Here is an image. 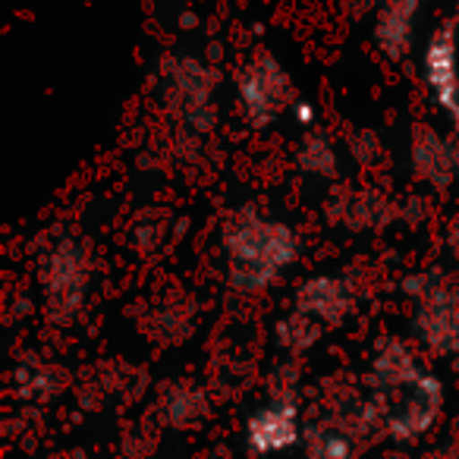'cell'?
I'll list each match as a JSON object with an SVG mask.
<instances>
[{
    "instance_id": "cell-1",
    "label": "cell",
    "mask_w": 459,
    "mask_h": 459,
    "mask_svg": "<svg viewBox=\"0 0 459 459\" xmlns=\"http://www.w3.org/2000/svg\"><path fill=\"white\" fill-rule=\"evenodd\" d=\"M227 281L239 293H262L299 258V237L287 221L243 211L223 227Z\"/></svg>"
},
{
    "instance_id": "cell-2",
    "label": "cell",
    "mask_w": 459,
    "mask_h": 459,
    "mask_svg": "<svg viewBox=\"0 0 459 459\" xmlns=\"http://www.w3.org/2000/svg\"><path fill=\"white\" fill-rule=\"evenodd\" d=\"M217 85L221 73L214 64L192 54H170L160 60L158 89L160 101L173 120L183 123L189 133L208 135L217 126Z\"/></svg>"
},
{
    "instance_id": "cell-3",
    "label": "cell",
    "mask_w": 459,
    "mask_h": 459,
    "mask_svg": "<svg viewBox=\"0 0 459 459\" xmlns=\"http://www.w3.org/2000/svg\"><path fill=\"white\" fill-rule=\"evenodd\" d=\"M39 287L45 315L54 325H73L91 287V255L82 239L57 237L39 264Z\"/></svg>"
},
{
    "instance_id": "cell-4",
    "label": "cell",
    "mask_w": 459,
    "mask_h": 459,
    "mask_svg": "<svg viewBox=\"0 0 459 459\" xmlns=\"http://www.w3.org/2000/svg\"><path fill=\"white\" fill-rule=\"evenodd\" d=\"M381 406V434L394 444H415L437 425L444 412V384L434 371H425L412 387L396 394H371Z\"/></svg>"
},
{
    "instance_id": "cell-5",
    "label": "cell",
    "mask_w": 459,
    "mask_h": 459,
    "mask_svg": "<svg viewBox=\"0 0 459 459\" xmlns=\"http://www.w3.org/2000/svg\"><path fill=\"white\" fill-rule=\"evenodd\" d=\"M293 82L287 66L271 54H258L237 76V104L252 129H268L293 104Z\"/></svg>"
},
{
    "instance_id": "cell-6",
    "label": "cell",
    "mask_w": 459,
    "mask_h": 459,
    "mask_svg": "<svg viewBox=\"0 0 459 459\" xmlns=\"http://www.w3.org/2000/svg\"><path fill=\"white\" fill-rule=\"evenodd\" d=\"M421 82L440 114L459 129V26L444 22L431 32L421 51Z\"/></svg>"
},
{
    "instance_id": "cell-7",
    "label": "cell",
    "mask_w": 459,
    "mask_h": 459,
    "mask_svg": "<svg viewBox=\"0 0 459 459\" xmlns=\"http://www.w3.org/2000/svg\"><path fill=\"white\" fill-rule=\"evenodd\" d=\"M306 440L299 396H268L246 419V450L252 456H277Z\"/></svg>"
},
{
    "instance_id": "cell-8",
    "label": "cell",
    "mask_w": 459,
    "mask_h": 459,
    "mask_svg": "<svg viewBox=\"0 0 459 459\" xmlns=\"http://www.w3.org/2000/svg\"><path fill=\"white\" fill-rule=\"evenodd\" d=\"M412 333L434 356H459V277L444 274L428 299L415 302Z\"/></svg>"
},
{
    "instance_id": "cell-9",
    "label": "cell",
    "mask_w": 459,
    "mask_h": 459,
    "mask_svg": "<svg viewBox=\"0 0 459 459\" xmlns=\"http://www.w3.org/2000/svg\"><path fill=\"white\" fill-rule=\"evenodd\" d=\"M409 164L419 183L428 189H450L459 179V129L437 133L431 126H415L409 142Z\"/></svg>"
},
{
    "instance_id": "cell-10",
    "label": "cell",
    "mask_w": 459,
    "mask_h": 459,
    "mask_svg": "<svg viewBox=\"0 0 459 459\" xmlns=\"http://www.w3.org/2000/svg\"><path fill=\"white\" fill-rule=\"evenodd\" d=\"M325 214L352 233H375V230H387L400 217V204L390 195H384L381 189L365 186V189L333 192Z\"/></svg>"
},
{
    "instance_id": "cell-11",
    "label": "cell",
    "mask_w": 459,
    "mask_h": 459,
    "mask_svg": "<svg viewBox=\"0 0 459 459\" xmlns=\"http://www.w3.org/2000/svg\"><path fill=\"white\" fill-rule=\"evenodd\" d=\"M293 308L325 327H340L356 308V293L340 274H312L296 287Z\"/></svg>"
},
{
    "instance_id": "cell-12",
    "label": "cell",
    "mask_w": 459,
    "mask_h": 459,
    "mask_svg": "<svg viewBox=\"0 0 459 459\" xmlns=\"http://www.w3.org/2000/svg\"><path fill=\"white\" fill-rule=\"evenodd\" d=\"M421 13V0H381L377 4L375 22H371V39L381 48L387 60H403L412 51L415 22Z\"/></svg>"
},
{
    "instance_id": "cell-13",
    "label": "cell",
    "mask_w": 459,
    "mask_h": 459,
    "mask_svg": "<svg viewBox=\"0 0 459 459\" xmlns=\"http://www.w3.org/2000/svg\"><path fill=\"white\" fill-rule=\"evenodd\" d=\"M425 371L428 368L403 340H384L371 356L368 384L375 394H396V390L412 387Z\"/></svg>"
},
{
    "instance_id": "cell-14",
    "label": "cell",
    "mask_w": 459,
    "mask_h": 459,
    "mask_svg": "<svg viewBox=\"0 0 459 459\" xmlns=\"http://www.w3.org/2000/svg\"><path fill=\"white\" fill-rule=\"evenodd\" d=\"M158 412L167 428L186 431V428H195L198 421L208 415V396H204L195 384H183V381L170 384V387L160 394Z\"/></svg>"
},
{
    "instance_id": "cell-15",
    "label": "cell",
    "mask_w": 459,
    "mask_h": 459,
    "mask_svg": "<svg viewBox=\"0 0 459 459\" xmlns=\"http://www.w3.org/2000/svg\"><path fill=\"white\" fill-rule=\"evenodd\" d=\"M296 167L306 177L315 179H337L340 177V152L333 145L331 135L325 133H308L296 148Z\"/></svg>"
},
{
    "instance_id": "cell-16",
    "label": "cell",
    "mask_w": 459,
    "mask_h": 459,
    "mask_svg": "<svg viewBox=\"0 0 459 459\" xmlns=\"http://www.w3.org/2000/svg\"><path fill=\"white\" fill-rule=\"evenodd\" d=\"M321 333H325V325H321V321L308 318V315H302L293 308V312L283 315V318L274 325V343L281 346L283 352H290V356H302V352H308L315 343H318Z\"/></svg>"
},
{
    "instance_id": "cell-17",
    "label": "cell",
    "mask_w": 459,
    "mask_h": 459,
    "mask_svg": "<svg viewBox=\"0 0 459 459\" xmlns=\"http://www.w3.org/2000/svg\"><path fill=\"white\" fill-rule=\"evenodd\" d=\"M306 459H356V440L350 431L315 425L306 431Z\"/></svg>"
},
{
    "instance_id": "cell-18",
    "label": "cell",
    "mask_w": 459,
    "mask_h": 459,
    "mask_svg": "<svg viewBox=\"0 0 459 459\" xmlns=\"http://www.w3.org/2000/svg\"><path fill=\"white\" fill-rule=\"evenodd\" d=\"M13 384L22 400H48L60 387V381H54L51 368H45V365H20L13 375Z\"/></svg>"
},
{
    "instance_id": "cell-19",
    "label": "cell",
    "mask_w": 459,
    "mask_h": 459,
    "mask_svg": "<svg viewBox=\"0 0 459 459\" xmlns=\"http://www.w3.org/2000/svg\"><path fill=\"white\" fill-rule=\"evenodd\" d=\"M152 337L164 340V343H179L192 333V315L183 318V308L179 306H160L154 312V325H152Z\"/></svg>"
},
{
    "instance_id": "cell-20",
    "label": "cell",
    "mask_w": 459,
    "mask_h": 459,
    "mask_svg": "<svg viewBox=\"0 0 459 459\" xmlns=\"http://www.w3.org/2000/svg\"><path fill=\"white\" fill-rule=\"evenodd\" d=\"M346 148H350V158L356 160V164L362 167H371L381 160V135L375 133V129H356V133L346 139Z\"/></svg>"
},
{
    "instance_id": "cell-21",
    "label": "cell",
    "mask_w": 459,
    "mask_h": 459,
    "mask_svg": "<svg viewBox=\"0 0 459 459\" xmlns=\"http://www.w3.org/2000/svg\"><path fill=\"white\" fill-rule=\"evenodd\" d=\"M290 114H293V120L299 123L302 129H312L315 123H318V108H315L312 101H306V98H296V101L290 104Z\"/></svg>"
},
{
    "instance_id": "cell-22",
    "label": "cell",
    "mask_w": 459,
    "mask_h": 459,
    "mask_svg": "<svg viewBox=\"0 0 459 459\" xmlns=\"http://www.w3.org/2000/svg\"><path fill=\"white\" fill-rule=\"evenodd\" d=\"M400 217H403L406 223H412V227H415V223H421V221L428 217V208L419 202V198H409V202L400 208Z\"/></svg>"
},
{
    "instance_id": "cell-23",
    "label": "cell",
    "mask_w": 459,
    "mask_h": 459,
    "mask_svg": "<svg viewBox=\"0 0 459 459\" xmlns=\"http://www.w3.org/2000/svg\"><path fill=\"white\" fill-rule=\"evenodd\" d=\"M446 249H450V255L459 262V221H453L450 230H446Z\"/></svg>"
},
{
    "instance_id": "cell-24",
    "label": "cell",
    "mask_w": 459,
    "mask_h": 459,
    "mask_svg": "<svg viewBox=\"0 0 459 459\" xmlns=\"http://www.w3.org/2000/svg\"><path fill=\"white\" fill-rule=\"evenodd\" d=\"M195 26H198L195 13H179V29H186V32H189V29H195Z\"/></svg>"
},
{
    "instance_id": "cell-25",
    "label": "cell",
    "mask_w": 459,
    "mask_h": 459,
    "mask_svg": "<svg viewBox=\"0 0 459 459\" xmlns=\"http://www.w3.org/2000/svg\"><path fill=\"white\" fill-rule=\"evenodd\" d=\"M434 459H459V444H450L446 450H440Z\"/></svg>"
}]
</instances>
